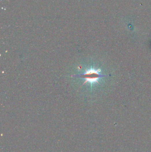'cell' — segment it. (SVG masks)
I'll list each match as a JSON object with an SVG mask.
<instances>
[{
    "mask_svg": "<svg viewBox=\"0 0 151 152\" xmlns=\"http://www.w3.org/2000/svg\"><path fill=\"white\" fill-rule=\"evenodd\" d=\"M99 70H95L94 69H90L86 71V72L79 75H77L78 77L84 78L86 81H85L84 84H85L87 82L92 83L98 82V80L102 77H108V75H102L100 74Z\"/></svg>",
    "mask_w": 151,
    "mask_h": 152,
    "instance_id": "1",
    "label": "cell"
}]
</instances>
